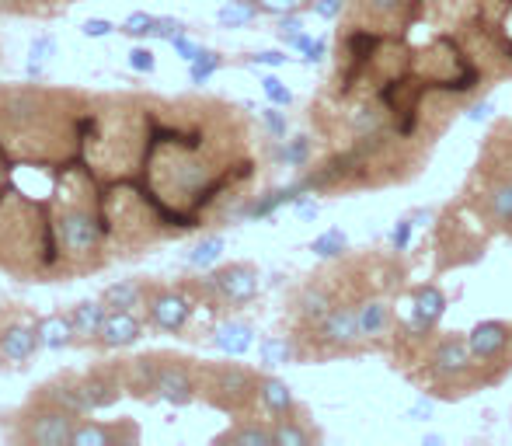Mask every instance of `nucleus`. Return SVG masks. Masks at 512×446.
I'll return each instance as SVG.
<instances>
[{
	"label": "nucleus",
	"mask_w": 512,
	"mask_h": 446,
	"mask_svg": "<svg viewBox=\"0 0 512 446\" xmlns=\"http://www.w3.org/2000/svg\"><path fill=\"white\" fill-rule=\"evenodd\" d=\"M422 21L457 35L492 88L512 77V0H422Z\"/></svg>",
	"instance_id": "obj_1"
},
{
	"label": "nucleus",
	"mask_w": 512,
	"mask_h": 446,
	"mask_svg": "<svg viewBox=\"0 0 512 446\" xmlns=\"http://www.w3.org/2000/svg\"><path fill=\"white\" fill-rule=\"evenodd\" d=\"M258 380H262V373L248 370L241 363L199 366V394L213 408L227 415H241V419L262 408L258 405Z\"/></svg>",
	"instance_id": "obj_2"
},
{
	"label": "nucleus",
	"mask_w": 512,
	"mask_h": 446,
	"mask_svg": "<svg viewBox=\"0 0 512 446\" xmlns=\"http://www.w3.org/2000/svg\"><path fill=\"white\" fill-rule=\"evenodd\" d=\"M199 394V366L182 356H157V370L150 380V398L164 405H189Z\"/></svg>",
	"instance_id": "obj_3"
},
{
	"label": "nucleus",
	"mask_w": 512,
	"mask_h": 446,
	"mask_svg": "<svg viewBox=\"0 0 512 446\" xmlns=\"http://www.w3.org/2000/svg\"><path fill=\"white\" fill-rule=\"evenodd\" d=\"M74 426H77V415L32 398V408L21 415V440L35 446H70Z\"/></svg>",
	"instance_id": "obj_4"
},
{
	"label": "nucleus",
	"mask_w": 512,
	"mask_h": 446,
	"mask_svg": "<svg viewBox=\"0 0 512 446\" xmlns=\"http://www.w3.org/2000/svg\"><path fill=\"white\" fill-rule=\"evenodd\" d=\"M209 293L216 300L230 307H244L258 297V269L251 262H230V265H220L213 276L206 279Z\"/></svg>",
	"instance_id": "obj_5"
},
{
	"label": "nucleus",
	"mask_w": 512,
	"mask_h": 446,
	"mask_svg": "<svg viewBox=\"0 0 512 446\" xmlns=\"http://www.w3.org/2000/svg\"><path fill=\"white\" fill-rule=\"evenodd\" d=\"M192 311H196V304H192L189 293H182V290H154V286H150L147 321L157 328V332L178 335L185 325H189Z\"/></svg>",
	"instance_id": "obj_6"
},
{
	"label": "nucleus",
	"mask_w": 512,
	"mask_h": 446,
	"mask_svg": "<svg viewBox=\"0 0 512 446\" xmlns=\"http://www.w3.org/2000/svg\"><path fill=\"white\" fill-rule=\"evenodd\" d=\"M81 391L88 398L91 412H102V408H112L115 401L126 391V380H122V366H98V370L84 373L81 377Z\"/></svg>",
	"instance_id": "obj_7"
},
{
	"label": "nucleus",
	"mask_w": 512,
	"mask_h": 446,
	"mask_svg": "<svg viewBox=\"0 0 512 446\" xmlns=\"http://www.w3.org/2000/svg\"><path fill=\"white\" fill-rule=\"evenodd\" d=\"M272 436H276V446H310L321 443V429L314 426V419L307 415V408L297 401V408L279 419H272Z\"/></svg>",
	"instance_id": "obj_8"
},
{
	"label": "nucleus",
	"mask_w": 512,
	"mask_h": 446,
	"mask_svg": "<svg viewBox=\"0 0 512 446\" xmlns=\"http://www.w3.org/2000/svg\"><path fill=\"white\" fill-rule=\"evenodd\" d=\"M35 401H46V405H56L63 408V412L77 415V419H88L91 408H88V398H84L81 391V377H56L49 380V384H42L39 391H35Z\"/></svg>",
	"instance_id": "obj_9"
},
{
	"label": "nucleus",
	"mask_w": 512,
	"mask_h": 446,
	"mask_svg": "<svg viewBox=\"0 0 512 446\" xmlns=\"http://www.w3.org/2000/svg\"><path fill=\"white\" fill-rule=\"evenodd\" d=\"M60 241L63 251H74V255L95 251L102 244V223L91 217V213H67L60 220Z\"/></svg>",
	"instance_id": "obj_10"
},
{
	"label": "nucleus",
	"mask_w": 512,
	"mask_h": 446,
	"mask_svg": "<svg viewBox=\"0 0 512 446\" xmlns=\"http://www.w3.org/2000/svg\"><path fill=\"white\" fill-rule=\"evenodd\" d=\"M411 297V314H408V325L415 328H436L439 318L446 311V293L439 290L436 283H422V286H411L408 290Z\"/></svg>",
	"instance_id": "obj_11"
},
{
	"label": "nucleus",
	"mask_w": 512,
	"mask_h": 446,
	"mask_svg": "<svg viewBox=\"0 0 512 446\" xmlns=\"http://www.w3.org/2000/svg\"><path fill=\"white\" fill-rule=\"evenodd\" d=\"M143 338V321L133 311H108L98 332V345L105 349H129Z\"/></svg>",
	"instance_id": "obj_12"
},
{
	"label": "nucleus",
	"mask_w": 512,
	"mask_h": 446,
	"mask_svg": "<svg viewBox=\"0 0 512 446\" xmlns=\"http://www.w3.org/2000/svg\"><path fill=\"white\" fill-rule=\"evenodd\" d=\"M39 345V328L35 325H25V321H14L0 332V359H7L11 366H21L35 356Z\"/></svg>",
	"instance_id": "obj_13"
},
{
	"label": "nucleus",
	"mask_w": 512,
	"mask_h": 446,
	"mask_svg": "<svg viewBox=\"0 0 512 446\" xmlns=\"http://www.w3.org/2000/svg\"><path fill=\"white\" fill-rule=\"evenodd\" d=\"M213 345L223 356H248L251 345H255V328L248 321H220L213 328Z\"/></svg>",
	"instance_id": "obj_14"
},
{
	"label": "nucleus",
	"mask_w": 512,
	"mask_h": 446,
	"mask_svg": "<svg viewBox=\"0 0 512 446\" xmlns=\"http://www.w3.org/2000/svg\"><path fill=\"white\" fill-rule=\"evenodd\" d=\"M150 286H143L140 279H119V283L105 286L102 300L108 311H136V307H147Z\"/></svg>",
	"instance_id": "obj_15"
},
{
	"label": "nucleus",
	"mask_w": 512,
	"mask_h": 446,
	"mask_svg": "<svg viewBox=\"0 0 512 446\" xmlns=\"http://www.w3.org/2000/svg\"><path fill=\"white\" fill-rule=\"evenodd\" d=\"M258 405H262V412H269L272 419H279V415H286V412L297 408V398H293V391H290L286 380L265 377L262 373V380H258Z\"/></svg>",
	"instance_id": "obj_16"
},
{
	"label": "nucleus",
	"mask_w": 512,
	"mask_h": 446,
	"mask_svg": "<svg viewBox=\"0 0 512 446\" xmlns=\"http://www.w3.org/2000/svg\"><path fill=\"white\" fill-rule=\"evenodd\" d=\"M105 314H108L105 300H81V304L70 307V321H74L77 342H98Z\"/></svg>",
	"instance_id": "obj_17"
},
{
	"label": "nucleus",
	"mask_w": 512,
	"mask_h": 446,
	"mask_svg": "<svg viewBox=\"0 0 512 446\" xmlns=\"http://www.w3.org/2000/svg\"><path fill=\"white\" fill-rule=\"evenodd\" d=\"M39 345L49 352H60V349H70V345L77 342V332H74V321H70V314H49V318H42L39 325Z\"/></svg>",
	"instance_id": "obj_18"
},
{
	"label": "nucleus",
	"mask_w": 512,
	"mask_h": 446,
	"mask_svg": "<svg viewBox=\"0 0 512 446\" xmlns=\"http://www.w3.org/2000/svg\"><path fill=\"white\" fill-rule=\"evenodd\" d=\"M216 443L269 446V443H276V436H272V426H265V422H258V419H251V415H248V419H237L227 433L216 436Z\"/></svg>",
	"instance_id": "obj_19"
},
{
	"label": "nucleus",
	"mask_w": 512,
	"mask_h": 446,
	"mask_svg": "<svg viewBox=\"0 0 512 446\" xmlns=\"http://www.w3.org/2000/svg\"><path fill=\"white\" fill-rule=\"evenodd\" d=\"M108 443H122V429L119 426H102V422H77L74 426V440L70 446H108Z\"/></svg>",
	"instance_id": "obj_20"
},
{
	"label": "nucleus",
	"mask_w": 512,
	"mask_h": 446,
	"mask_svg": "<svg viewBox=\"0 0 512 446\" xmlns=\"http://www.w3.org/2000/svg\"><path fill=\"white\" fill-rule=\"evenodd\" d=\"M258 11H262V7H258L255 0H230V4H223L220 11H216V21H220L223 28H244L258 18Z\"/></svg>",
	"instance_id": "obj_21"
},
{
	"label": "nucleus",
	"mask_w": 512,
	"mask_h": 446,
	"mask_svg": "<svg viewBox=\"0 0 512 446\" xmlns=\"http://www.w3.org/2000/svg\"><path fill=\"white\" fill-rule=\"evenodd\" d=\"M53 53H56V39H53V35H39V39L32 42V49H28V77H42V74H46Z\"/></svg>",
	"instance_id": "obj_22"
},
{
	"label": "nucleus",
	"mask_w": 512,
	"mask_h": 446,
	"mask_svg": "<svg viewBox=\"0 0 512 446\" xmlns=\"http://www.w3.org/2000/svg\"><path fill=\"white\" fill-rule=\"evenodd\" d=\"M220 255H223V237H206V241H199L189 251V265L192 269H213L220 262Z\"/></svg>",
	"instance_id": "obj_23"
},
{
	"label": "nucleus",
	"mask_w": 512,
	"mask_h": 446,
	"mask_svg": "<svg viewBox=\"0 0 512 446\" xmlns=\"http://www.w3.org/2000/svg\"><path fill=\"white\" fill-rule=\"evenodd\" d=\"M220 67H223V56L213 53V49H203V53H199L196 60L189 63V81L192 84H206Z\"/></svg>",
	"instance_id": "obj_24"
},
{
	"label": "nucleus",
	"mask_w": 512,
	"mask_h": 446,
	"mask_svg": "<svg viewBox=\"0 0 512 446\" xmlns=\"http://www.w3.org/2000/svg\"><path fill=\"white\" fill-rule=\"evenodd\" d=\"M345 248H349V241H345V234L342 230H328V234H321V237H314V244H310V251L314 255H321V258H338V255H345Z\"/></svg>",
	"instance_id": "obj_25"
},
{
	"label": "nucleus",
	"mask_w": 512,
	"mask_h": 446,
	"mask_svg": "<svg viewBox=\"0 0 512 446\" xmlns=\"http://www.w3.org/2000/svg\"><path fill=\"white\" fill-rule=\"evenodd\" d=\"M279 161L290 164V168H307L310 161V140L307 136H297V140H290L283 150H279Z\"/></svg>",
	"instance_id": "obj_26"
},
{
	"label": "nucleus",
	"mask_w": 512,
	"mask_h": 446,
	"mask_svg": "<svg viewBox=\"0 0 512 446\" xmlns=\"http://www.w3.org/2000/svg\"><path fill=\"white\" fill-rule=\"evenodd\" d=\"M119 32H122V35H129V39H147V35L154 32V14L133 11V14H129V18L119 25Z\"/></svg>",
	"instance_id": "obj_27"
},
{
	"label": "nucleus",
	"mask_w": 512,
	"mask_h": 446,
	"mask_svg": "<svg viewBox=\"0 0 512 446\" xmlns=\"http://www.w3.org/2000/svg\"><path fill=\"white\" fill-rule=\"evenodd\" d=\"M39 105H42V91H14L7 112L11 115H32V112H39Z\"/></svg>",
	"instance_id": "obj_28"
},
{
	"label": "nucleus",
	"mask_w": 512,
	"mask_h": 446,
	"mask_svg": "<svg viewBox=\"0 0 512 446\" xmlns=\"http://www.w3.org/2000/svg\"><path fill=\"white\" fill-rule=\"evenodd\" d=\"M182 32H185V21H178V18H154V32H150V39L175 42Z\"/></svg>",
	"instance_id": "obj_29"
},
{
	"label": "nucleus",
	"mask_w": 512,
	"mask_h": 446,
	"mask_svg": "<svg viewBox=\"0 0 512 446\" xmlns=\"http://www.w3.org/2000/svg\"><path fill=\"white\" fill-rule=\"evenodd\" d=\"M279 39L290 42V46H297V39L304 35V21L297 18V14H279Z\"/></svg>",
	"instance_id": "obj_30"
},
{
	"label": "nucleus",
	"mask_w": 512,
	"mask_h": 446,
	"mask_svg": "<svg viewBox=\"0 0 512 446\" xmlns=\"http://www.w3.org/2000/svg\"><path fill=\"white\" fill-rule=\"evenodd\" d=\"M262 91L269 95V102H272V105H290V102H293L290 88H283V81H279V77H265V81H262Z\"/></svg>",
	"instance_id": "obj_31"
},
{
	"label": "nucleus",
	"mask_w": 512,
	"mask_h": 446,
	"mask_svg": "<svg viewBox=\"0 0 512 446\" xmlns=\"http://www.w3.org/2000/svg\"><path fill=\"white\" fill-rule=\"evenodd\" d=\"M345 7H349V0H310V11L317 18H342Z\"/></svg>",
	"instance_id": "obj_32"
},
{
	"label": "nucleus",
	"mask_w": 512,
	"mask_h": 446,
	"mask_svg": "<svg viewBox=\"0 0 512 446\" xmlns=\"http://www.w3.org/2000/svg\"><path fill=\"white\" fill-rule=\"evenodd\" d=\"M81 32H84V39H108V35L115 32V25L108 18H88L81 25Z\"/></svg>",
	"instance_id": "obj_33"
},
{
	"label": "nucleus",
	"mask_w": 512,
	"mask_h": 446,
	"mask_svg": "<svg viewBox=\"0 0 512 446\" xmlns=\"http://www.w3.org/2000/svg\"><path fill=\"white\" fill-rule=\"evenodd\" d=\"M129 67H133L136 74H150V70H154V53L143 46H133L129 49Z\"/></svg>",
	"instance_id": "obj_34"
},
{
	"label": "nucleus",
	"mask_w": 512,
	"mask_h": 446,
	"mask_svg": "<svg viewBox=\"0 0 512 446\" xmlns=\"http://www.w3.org/2000/svg\"><path fill=\"white\" fill-rule=\"evenodd\" d=\"M171 46H175V53L182 56L185 63H192V60H196L199 53H203V46H199V42H192V39H189V35H185V32L178 35V39L171 42Z\"/></svg>",
	"instance_id": "obj_35"
},
{
	"label": "nucleus",
	"mask_w": 512,
	"mask_h": 446,
	"mask_svg": "<svg viewBox=\"0 0 512 446\" xmlns=\"http://www.w3.org/2000/svg\"><path fill=\"white\" fill-rule=\"evenodd\" d=\"M262 122L269 126L272 140H283V136H286V119H283V115H279L276 109H265V112H262Z\"/></svg>",
	"instance_id": "obj_36"
},
{
	"label": "nucleus",
	"mask_w": 512,
	"mask_h": 446,
	"mask_svg": "<svg viewBox=\"0 0 512 446\" xmlns=\"http://www.w3.org/2000/svg\"><path fill=\"white\" fill-rule=\"evenodd\" d=\"M255 4L269 14H293L300 7V0H255Z\"/></svg>",
	"instance_id": "obj_37"
},
{
	"label": "nucleus",
	"mask_w": 512,
	"mask_h": 446,
	"mask_svg": "<svg viewBox=\"0 0 512 446\" xmlns=\"http://www.w3.org/2000/svg\"><path fill=\"white\" fill-rule=\"evenodd\" d=\"M251 63H262V67H279V63H286V56L283 53H255V56H248Z\"/></svg>",
	"instance_id": "obj_38"
},
{
	"label": "nucleus",
	"mask_w": 512,
	"mask_h": 446,
	"mask_svg": "<svg viewBox=\"0 0 512 446\" xmlns=\"http://www.w3.org/2000/svg\"><path fill=\"white\" fill-rule=\"evenodd\" d=\"M297 213H300L304 220H310V217L317 213V206H314V203H297Z\"/></svg>",
	"instance_id": "obj_39"
}]
</instances>
